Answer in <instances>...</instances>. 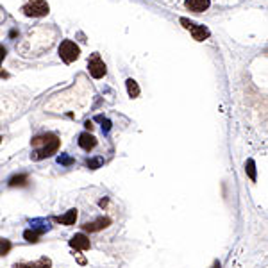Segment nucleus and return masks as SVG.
I'll list each match as a JSON object with an SVG mask.
<instances>
[{
	"instance_id": "nucleus-7",
	"label": "nucleus",
	"mask_w": 268,
	"mask_h": 268,
	"mask_svg": "<svg viewBox=\"0 0 268 268\" xmlns=\"http://www.w3.org/2000/svg\"><path fill=\"white\" fill-rule=\"evenodd\" d=\"M107 225H111V220L102 216V218L95 220V222H88V224H84V225H82V229L86 231V232H97V231L106 229Z\"/></svg>"
},
{
	"instance_id": "nucleus-2",
	"label": "nucleus",
	"mask_w": 268,
	"mask_h": 268,
	"mask_svg": "<svg viewBox=\"0 0 268 268\" xmlns=\"http://www.w3.org/2000/svg\"><path fill=\"white\" fill-rule=\"evenodd\" d=\"M22 11L25 17H33V18H39L45 17L49 13V4L45 0H27L22 6Z\"/></svg>"
},
{
	"instance_id": "nucleus-6",
	"label": "nucleus",
	"mask_w": 268,
	"mask_h": 268,
	"mask_svg": "<svg viewBox=\"0 0 268 268\" xmlns=\"http://www.w3.org/2000/svg\"><path fill=\"white\" fill-rule=\"evenodd\" d=\"M89 238H88L84 232H77L75 236H71L70 240V247H73L75 250H88L89 249Z\"/></svg>"
},
{
	"instance_id": "nucleus-14",
	"label": "nucleus",
	"mask_w": 268,
	"mask_h": 268,
	"mask_svg": "<svg viewBox=\"0 0 268 268\" xmlns=\"http://www.w3.org/2000/svg\"><path fill=\"white\" fill-rule=\"evenodd\" d=\"M127 91H129L131 97H138V95H140V88H138L136 81H132V79L127 81Z\"/></svg>"
},
{
	"instance_id": "nucleus-16",
	"label": "nucleus",
	"mask_w": 268,
	"mask_h": 268,
	"mask_svg": "<svg viewBox=\"0 0 268 268\" xmlns=\"http://www.w3.org/2000/svg\"><path fill=\"white\" fill-rule=\"evenodd\" d=\"M9 250H11V241L0 238V256H6Z\"/></svg>"
},
{
	"instance_id": "nucleus-1",
	"label": "nucleus",
	"mask_w": 268,
	"mask_h": 268,
	"mask_svg": "<svg viewBox=\"0 0 268 268\" xmlns=\"http://www.w3.org/2000/svg\"><path fill=\"white\" fill-rule=\"evenodd\" d=\"M57 148H59V138L52 134V132H47V134L36 136L33 140V154H31V158L34 161H39V159H45L52 156V154H55Z\"/></svg>"
},
{
	"instance_id": "nucleus-17",
	"label": "nucleus",
	"mask_w": 268,
	"mask_h": 268,
	"mask_svg": "<svg viewBox=\"0 0 268 268\" xmlns=\"http://www.w3.org/2000/svg\"><path fill=\"white\" fill-rule=\"evenodd\" d=\"M57 163L63 164V166H70V164L73 163V159H71L70 156H65V154H61L59 158H57Z\"/></svg>"
},
{
	"instance_id": "nucleus-12",
	"label": "nucleus",
	"mask_w": 268,
	"mask_h": 268,
	"mask_svg": "<svg viewBox=\"0 0 268 268\" xmlns=\"http://www.w3.org/2000/svg\"><path fill=\"white\" fill-rule=\"evenodd\" d=\"M29 182V177L25 174H18V175H13L9 179V186H25Z\"/></svg>"
},
{
	"instance_id": "nucleus-19",
	"label": "nucleus",
	"mask_w": 268,
	"mask_h": 268,
	"mask_svg": "<svg viewBox=\"0 0 268 268\" xmlns=\"http://www.w3.org/2000/svg\"><path fill=\"white\" fill-rule=\"evenodd\" d=\"M247 166H249V174H250V177L252 179H256V174H254V161H249V163H247Z\"/></svg>"
},
{
	"instance_id": "nucleus-5",
	"label": "nucleus",
	"mask_w": 268,
	"mask_h": 268,
	"mask_svg": "<svg viewBox=\"0 0 268 268\" xmlns=\"http://www.w3.org/2000/svg\"><path fill=\"white\" fill-rule=\"evenodd\" d=\"M181 23H184V27H186L188 31H192L193 38L198 39V41H204V39L209 36V31H208V29L198 27V25H195V23H192V22H188V20H184V18L181 20Z\"/></svg>"
},
{
	"instance_id": "nucleus-9",
	"label": "nucleus",
	"mask_w": 268,
	"mask_h": 268,
	"mask_svg": "<svg viewBox=\"0 0 268 268\" xmlns=\"http://www.w3.org/2000/svg\"><path fill=\"white\" fill-rule=\"evenodd\" d=\"M52 267V261L49 257H39L38 261L34 263H17L13 268H50Z\"/></svg>"
},
{
	"instance_id": "nucleus-15",
	"label": "nucleus",
	"mask_w": 268,
	"mask_h": 268,
	"mask_svg": "<svg viewBox=\"0 0 268 268\" xmlns=\"http://www.w3.org/2000/svg\"><path fill=\"white\" fill-rule=\"evenodd\" d=\"M23 238H25L27 241H31V243H36V241H38V238H39V234L36 232V231L29 229V231H25V232H23Z\"/></svg>"
},
{
	"instance_id": "nucleus-21",
	"label": "nucleus",
	"mask_w": 268,
	"mask_h": 268,
	"mask_svg": "<svg viewBox=\"0 0 268 268\" xmlns=\"http://www.w3.org/2000/svg\"><path fill=\"white\" fill-rule=\"evenodd\" d=\"M99 204H100V208H106V206H107V198H102Z\"/></svg>"
},
{
	"instance_id": "nucleus-11",
	"label": "nucleus",
	"mask_w": 268,
	"mask_h": 268,
	"mask_svg": "<svg viewBox=\"0 0 268 268\" xmlns=\"http://www.w3.org/2000/svg\"><path fill=\"white\" fill-rule=\"evenodd\" d=\"M55 220L63 225H73L75 224V220H77V209H70L68 213L61 214V216H57Z\"/></svg>"
},
{
	"instance_id": "nucleus-20",
	"label": "nucleus",
	"mask_w": 268,
	"mask_h": 268,
	"mask_svg": "<svg viewBox=\"0 0 268 268\" xmlns=\"http://www.w3.org/2000/svg\"><path fill=\"white\" fill-rule=\"evenodd\" d=\"M4 57H6V49H4L2 45H0V63L4 61ZM0 75H4V77H6V73H4V71H0Z\"/></svg>"
},
{
	"instance_id": "nucleus-13",
	"label": "nucleus",
	"mask_w": 268,
	"mask_h": 268,
	"mask_svg": "<svg viewBox=\"0 0 268 268\" xmlns=\"http://www.w3.org/2000/svg\"><path fill=\"white\" fill-rule=\"evenodd\" d=\"M31 225H33V231H36L38 234H43L45 231H49V222L47 220H33Z\"/></svg>"
},
{
	"instance_id": "nucleus-10",
	"label": "nucleus",
	"mask_w": 268,
	"mask_h": 268,
	"mask_svg": "<svg viewBox=\"0 0 268 268\" xmlns=\"http://www.w3.org/2000/svg\"><path fill=\"white\" fill-rule=\"evenodd\" d=\"M186 7L193 13H204L209 7V0H186Z\"/></svg>"
},
{
	"instance_id": "nucleus-8",
	"label": "nucleus",
	"mask_w": 268,
	"mask_h": 268,
	"mask_svg": "<svg viewBox=\"0 0 268 268\" xmlns=\"http://www.w3.org/2000/svg\"><path fill=\"white\" fill-rule=\"evenodd\" d=\"M79 147L84 148L86 152L93 150V148L97 147V138H95L93 134H89V132H82L81 136H79Z\"/></svg>"
},
{
	"instance_id": "nucleus-22",
	"label": "nucleus",
	"mask_w": 268,
	"mask_h": 268,
	"mask_svg": "<svg viewBox=\"0 0 268 268\" xmlns=\"http://www.w3.org/2000/svg\"><path fill=\"white\" fill-rule=\"evenodd\" d=\"M0 143H2V136H0Z\"/></svg>"
},
{
	"instance_id": "nucleus-18",
	"label": "nucleus",
	"mask_w": 268,
	"mask_h": 268,
	"mask_svg": "<svg viewBox=\"0 0 268 268\" xmlns=\"http://www.w3.org/2000/svg\"><path fill=\"white\" fill-rule=\"evenodd\" d=\"M100 164H102V159H89V161H88V166H89V168H99Z\"/></svg>"
},
{
	"instance_id": "nucleus-4",
	"label": "nucleus",
	"mask_w": 268,
	"mask_h": 268,
	"mask_svg": "<svg viewBox=\"0 0 268 268\" xmlns=\"http://www.w3.org/2000/svg\"><path fill=\"white\" fill-rule=\"evenodd\" d=\"M88 68H89V75L93 79H102L106 75V65L104 61L100 59L99 54H93L88 61Z\"/></svg>"
},
{
	"instance_id": "nucleus-3",
	"label": "nucleus",
	"mask_w": 268,
	"mask_h": 268,
	"mask_svg": "<svg viewBox=\"0 0 268 268\" xmlns=\"http://www.w3.org/2000/svg\"><path fill=\"white\" fill-rule=\"evenodd\" d=\"M79 54H81V50H79V47H77L73 41H70V39H65L63 43L59 45V57L65 63H73V61L79 57Z\"/></svg>"
}]
</instances>
